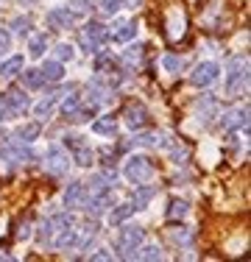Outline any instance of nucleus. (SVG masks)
Masks as SVG:
<instances>
[{
	"mask_svg": "<svg viewBox=\"0 0 251 262\" xmlns=\"http://www.w3.org/2000/svg\"><path fill=\"white\" fill-rule=\"evenodd\" d=\"M140 56H142V48L134 45V48H129V51L123 53V59L129 61V64H134V61H140Z\"/></svg>",
	"mask_w": 251,
	"mask_h": 262,
	"instance_id": "34",
	"label": "nucleus"
},
{
	"mask_svg": "<svg viewBox=\"0 0 251 262\" xmlns=\"http://www.w3.org/2000/svg\"><path fill=\"white\" fill-rule=\"evenodd\" d=\"M67 167H70V157L65 154L61 145H53L48 151V170L56 173V176H61V173H67Z\"/></svg>",
	"mask_w": 251,
	"mask_h": 262,
	"instance_id": "11",
	"label": "nucleus"
},
{
	"mask_svg": "<svg viewBox=\"0 0 251 262\" xmlns=\"http://www.w3.org/2000/svg\"><path fill=\"white\" fill-rule=\"evenodd\" d=\"M131 212H134V207H131V204H120V207H117V209L109 215V223H112V226H117V223H123L126 217L131 215Z\"/></svg>",
	"mask_w": 251,
	"mask_h": 262,
	"instance_id": "25",
	"label": "nucleus"
},
{
	"mask_svg": "<svg viewBox=\"0 0 251 262\" xmlns=\"http://www.w3.org/2000/svg\"><path fill=\"white\" fill-rule=\"evenodd\" d=\"M218 76H221V67H218L215 61H201L196 70H193L190 81L196 86H210V84H215V81H218Z\"/></svg>",
	"mask_w": 251,
	"mask_h": 262,
	"instance_id": "7",
	"label": "nucleus"
},
{
	"mask_svg": "<svg viewBox=\"0 0 251 262\" xmlns=\"http://www.w3.org/2000/svg\"><path fill=\"white\" fill-rule=\"evenodd\" d=\"M181 67H184V61H181L179 56H173V53L165 56V70H168V73H179Z\"/></svg>",
	"mask_w": 251,
	"mask_h": 262,
	"instance_id": "32",
	"label": "nucleus"
},
{
	"mask_svg": "<svg viewBox=\"0 0 251 262\" xmlns=\"http://www.w3.org/2000/svg\"><path fill=\"white\" fill-rule=\"evenodd\" d=\"M84 184L81 182H73V184H67V190H65V207H78L81 201H84Z\"/></svg>",
	"mask_w": 251,
	"mask_h": 262,
	"instance_id": "15",
	"label": "nucleus"
},
{
	"mask_svg": "<svg viewBox=\"0 0 251 262\" xmlns=\"http://www.w3.org/2000/svg\"><path fill=\"white\" fill-rule=\"evenodd\" d=\"M9 45H11L9 31H6V28H0V53H6V51H9Z\"/></svg>",
	"mask_w": 251,
	"mask_h": 262,
	"instance_id": "35",
	"label": "nucleus"
},
{
	"mask_svg": "<svg viewBox=\"0 0 251 262\" xmlns=\"http://www.w3.org/2000/svg\"><path fill=\"white\" fill-rule=\"evenodd\" d=\"M92 131L100 137H115L117 134V123H115V117H98L95 123H92Z\"/></svg>",
	"mask_w": 251,
	"mask_h": 262,
	"instance_id": "17",
	"label": "nucleus"
},
{
	"mask_svg": "<svg viewBox=\"0 0 251 262\" xmlns=\"http://www.w3.org/2000/svg\"><path fill=\"white\" fill-rule=\"evenodd\" d=\"M148 123H151V112H148L142 103H131L129 109H126V126H129L131 131L145 128Z\"/></svg>",
	"mask_w": 251,
	"mask_h": 262,
	"instance_id": "8",
	"label": "nucleus"
},
{
	"mask_svg": "<svg viewBox=\"0 0 251 262\" xmlns=\"http://www.w3.org/2000/svg\"><path fill=\"white\" fill-rule=\"evenodd\" d=\"M45 51H48V36L45 34H34V36H31V42H28V53L34 56V59H39Z\"/></svg>",
	"mask_w": 251,
	"mask_h": 262,
	"instance_id": "20",
	"label": "nucleus"
},
{
	"mask_svg": "<svg viewBox=\"0 0 251 262\" xmlns=\"http://www.w3.org/2000/svg\"><path fill=\"white\" fill-rule=\"evenodd\" d=\"M73 6H78V9H90V6H92V0H75Z\"/></svg>",
	"mask_w": 251,
	"mask_h": 262,
	"instance_id": "38",
	"label": "nucleus"
},
{
	"mask_svg": "<svg viewBox=\"0 0 251 262\" xmlns=\"http://www.w3.org/2000/svg\"><path fill=\"white\" fill-rule=\"evenodd\" d=\"M171 240L179 243V246H190V243H193V232H190V229H184V226H179V229H173V232H171Z\"/></svg>",
	"mask_w": 251,
	"mask_h": 262,
	"instance_id": "27",
	"label": "nucleus"
},
{
	"mask_svg": "<svg viewBox=\"0 0 251 262\" xmlns=\"http://www.w3.org/2000/svg\"><path fill=\"white\" fill-rule=\"evenodd\" d=\"M73 56H75V51H73L70 45H65V42H61V45L56 48V61H70Z\"/></svg>",
	"mask_w": 251,
	"mask_h": 262,
	"instance_id": "33",
	"label": "nucleus"
},
{
	"mask_svg": "<svg viewBox=\"0 0 251 262\" xmlns=\"http://www.w3.org/2000/svg\"><path fill=\"white\" fill-rule=\"evenodd\" d=\"M39 131H42L39 123H31V126H20V131H17V140L31 142V140H36V137H39Z\"/></svg>",
	"mask_w": 251,
	"mask_h": 262,
	"instance_id": "24",
	"label": "nucleus"
},
{
	"mask_svg": "<svg viewBox=\"0 0 251 262\" xmlns=\"http://www.w3.org/2000/svg\"><path fill=\"white\" fill-rule=\"evenodd\" d=\"M78 106H81V95H67V98H65V103H61V115L70 117L73 112L78 109Z\"/></svg>",
	"mask_w": 251,
	"mask_h": 262,
	"instance_id": "28",
	"label": "nucleus"
},
{
	"mask_svg": "<svg viewBox=\"0 0 251 262\" xmlns=\"http://www.w3.org/2000/svg\"><path fill=\"white\" fill-rule=\"evenodd\" d=\"M90 259H95V262H103V259H112V254L106 251V248H98V254H92Z\"/></svg>",
	"mask_w": 251,
	"mask_h": 262,
	"instance_id": "36",
	"label": "nucleus"
},
{
	"mask_svg": "<svg viewBox=\"0 0 251 262\" xmlns=\"http://www.w3.org/2000/svg\"><path fill=\"white\" fill-rule=\"evenodd\" d=\"M187 212H190V204H187V201H171V207H168V217L176 221V217H184Z\"/></svg>",
	"mask_w": 251,
	"mask_h": 262,
	"instance_id": "26",
	"label": "nucleus"
},
{
	"mask_svg": "<svg viewBox=\"0 0 251 262\" xmlns=\"http://www.w3.org/2000/svg\"><path fill=\"white\" fill-rule=\"evenodd\" d=\"M154 195H156V187H151V184L145 182L142 187H137V190L131 192V201H129V204H131L134 209H145V207H148V201H151Z\"/></svg>",
	"mask_w": 251,
	"mask_h": 262,
	"instance_id": "13",
	"label": "nucleus"
},
{
	"mask_svg": "<svg viewBox=\"0 0 251 262\" xmlns=\"http://www.w3.org/2000/svg\"><path fill=\"white\" fill-rule=\"evenodd\" d=\"M84 209H90L92 215H100V212H106V209H112L115 207V198H112V192L109 190H92L90 192V198L84 195Z\"/></svg>",
	"mask_w": 251,
	"mask_h": 262,
	"instance_id": "6",
	"label": "nucleus"
},
{
	"mask_svg": "<svg viewBox=\"0 0 251 262\" xmlns=\"http://www.w3.org/2000/svg\"><path fill=\"white\" fill-rule=\"evenodd\" d=\"M246 126H248V109H246V106L221 117V128L223 131H229V128H246Z\"/></svg>",
	"mask_w": 251,
	"mask_h": 262,
	"instance_id": "12",
	"label": "nucleus"
},
{
	"mask_svg": "<svg viewBox=\"0 0 251 262\" xmlns=\"http://www.w3.org/2000/svg\"><path fill=\"white\" fill-rule=\"evenodd\" d=\"M23 84L28 86V90H42V86H45L48 81L42 78V73H39V70H25V73H23Z\"/></svg>",
	"mask_w": 251,
	"mask_h": 262,
	"instance_id": "21",
	"label": "nucleus"
},
{
	"mask_svg": "<svg viewBox=\"0 0 251 262\" xmlns=\"http://www.w3.org/2000/svg\"><path fill=\"white\" fill-rule=\"evenodd\" d=\"M28 234H31L28 223H23V226H20V229H17V232H14V237H17V240H25V237H28Z\"/></svg>",
	"mask_w": 251,
	"mask_h": 262,
	"instance_id": "37",
	"label": "nucleus"
},
{
	"mask_svg": "<svg viewBox=\"0 0 251 262\" xmlns=\"http://www.w3.org/2000/svg\"><path fill=\"white\" fill-rule=\"evenodd\" d=\"M142 237H145V232H142L140 226H126L120 232V240H117V251H120L123 259H131L134 257V251L142 246Z\"/></svg>",
	"mask_w": 251,
	"mask_h": 262,
	"instance_id": "4",
	"label": "nucleus"
},
{
	"mask_svg": "<svg viewBox=\"0 0 251 262\" xmlns=\"http://www.w3.org/2000/svg\"><path fill=\"white\" fill-rule=\"evenodd\" d=\"M65 145H67V148H73L75 165H81V167L92 165V148L87 145V142L81 140V137H67V140H65Z\"/></svg>",
	"mask_w": 251,
	"mask_h": 262,
	"instance_id": "10",
	"label": "nucleus"
},
{
	"mask_svg": "<svg viewBox=\"0 0 251 262\" xmlns=\"http://www.w3.org/2000/svg\"><path fill=\"white\" fill-rule=\"evenodd\" d=\"M17 117H20V115H17V109L11 106L9 95L3 92V95H0V120H3V123H9V120H17Z\"/></svg>",
	"mask_w": 251,
	"mask_h": 262,
	"instance_id": "22",
	"label": "nucleus"
},
{
	"mask_svg": "<svg viewBox=\"0 0 251 262\" xmlns=\"http://www.w3.org/2000/svg\"><path fill=\"white\" fill-rule=\"evenodd\" d=\"M137 36V26L131 20H117L115 31H112V39L115 42H131Z\"/></svg>",
	"mask_w": 251,
	"mask_h": 262,
	"instance_id": "14",
	"label": "nucleus"
},
{
	"mask_svg": "<svg viewBox=\"0 0 251 262\" xmlns=\"http://www.w3.org/2000/svg\"><path fill=\"white\" fill-rule=\"evenodd\" d=\"M126 6V0H100V11H103V14H117V11H120Z\"/></svg>",
	"mask_w": 251,
	"mask_h": 262,
	"instance_id": "29",
	"label": "nucleus"
},
{
	"mask_svg": "<svg viewBox=\"0 0 251 262\" xmlns=\"http://www.w3.org/2000/svg\"><path fill=\"white\" fill-rule=\"evenodd\" d=\"M134 259H145V262H151V259H162V251L156 246H145L140 254H134Z\"/></svg>",
	"mask_w": 251,
	"mask_h": 262,
	"instance_id": "30",
	"label": "nucleus"
},
{
	"mask_svg": "<svg viewBox=\"0 0 251 262\" xmlns=\"http://www.w3.org/2000/svg\"><path fill=\"white\" fill-rule=\"evenodd\" d=\"M123 173L131 184H145V182H151V176H154V162L148 157H142V154H137V157L126 159Z\"/></svg>",
	"mask_w": 251,
	"mask_h": 262,
	"instance_id": "3",
	"label": "nucleus"
},
{
	"mask_svg": "<svg viewBox=\"0 0 251 262\" xmlns=\"http://www.w3.org/2000/svg\"><path fill=\"white\" fill-rule=\"evenodd\" d=\"M73 23H75V11L67 9V6H59V9L48 11V26L53 31H65V28H70Z\"/></svg>",
	"mask_w": 251,
	"mask_h": 262,
	"instance_id": "9",
	"label": "nucleus"
},
{
	"mask_svg": "<svg viewBox=\"0 0 251 262\" xmlns=\"http://www.w3.org/2000/svg\"><path fill=\"white\" fill-rule=\"evenodd\" d=\"M106 39H109V31H106V26H100V23H87L84 34H81V48H84L87 53H95Z\"/></svg>",
	"mask_w": 251,
	"mask_h": 262,
	"instance_id": "5",
	"label": "nucleus"
},
{
	"mask_svg": "<svg viewBox=\"0 0 251 262\" xmlns=\"http://www.w3.org/2000/svg\"><path fill=\"white\" fill-rule=\"evenodd\" d=\"M6 95H9V101H11V106H14L17 109V115H25V112L31 109V98L25 95V92H20V90H11V92H6Z\"/></svg>",
	"mask_w": 251,
	"mask_h": 262,
	"instance_id": "18",
	"label": "nucleus"
},
{
	"mask_svg": "<svg viewBox=\"0 0 251 262\" xmlns=\"http://www.w3.org/2000/svg\"><path fill=\"white\" fill-rule=\"evenodd\" d=\"M11 28H14V34H20V36H25L28 34V28H31V20L28 17H14V20H11Z\"/></svg>",
	"mask_w": 251,
	"mask_h": 262,
	"instance_id": "31",
	"label": "nucleus"
},
{
	"mask_svg": "<svg viewBox=\"0 0 251 262\" xmlns=\"http://www.w3.org/2000/svg\"><path fill=\"white\" fill-rule=\"evenodd\" d=\"M56 98H59V92L34 106V112H36V117H39V120H48V117H50V112H53V106H56Z\"/></svg>",
	"mask_w": 251,
	"mask_h": 262,
	"instance_id": "23",
	"label": "nucleus"
},
{
	"mask_svg": "<svg viewBox=\"0 0 251 262\" xmlns=\"http://www.w3.org/2000/svg\"><path fill=\"white\" fill-rule=\"evenodd\" d=\"M187 26H190V20H187V9L181 3H171L165 9V17H162V31H165V39L176 45V42H181L187 36Z\"/></svg>",
	"mask_w": 251,
	"mask_h": 262,
	"instance_id": "1",
	"label": "nucleus"
},
{
	"mask_svg": "<svg viewBox=\"0 0 251 262\" xmlns=\"http://www.w3.org/2000/svg\"><path fill=\"white\" fill-rule=\"evenodd\" d=\"M39 73H42L45 81H61L65 78V67H61V61H42Z\"/></svg>",
	"mask_w": 251,
	"mask_h": 262,
	"instance_id": "16",
	"label": "nucleus"
},
{
	"mask_svg": "<svg viewBox=\"0 0 251 262\" xmlns=\"http://www.w3.org/2000/svg\"><path fill=\"white\" fill-rule=\"evenodd\" d=\"M20 70H23V56H11L0 64V78H14Z\"/></svg>",
	"mask_w": 251,
	"mask_h": 262,
	"instance_id": "19",
	"label": "nucleus"
},
{
	"mask_svg": "<svg viewBox=\"0 0 251 262\" xmlns=\"http://www.w3.org/2000/svg\"><path fill=\"white\" fill-rule=\"evenodd\" d=\"M246 84H248V61L243 56H235L229 61V76H226V92L229 95H240L246 92Z\"/></svg>",
	"mask_w": 251,
	"mask_h": 262,
	"instance_id": "2",
	"label": "nucleus"
}]
</instances>
